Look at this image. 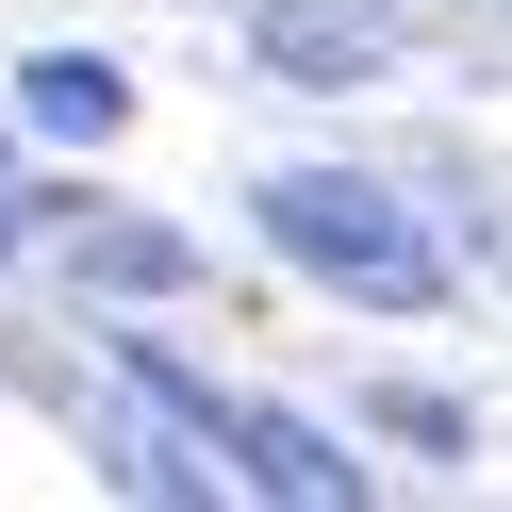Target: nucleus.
I'll list each match as a JSON object with an SVG mask.
<instances>
[{
	"instance_id": "5",
	"label": "nucleus",
	"mask_w": 512,
	"mask_h": 512,
	"mask_svg": "<svg viewBox=\"0 0 512 512\" xmlns=\"http://www.w3.org/2000/svg\"><path fill=\"white\" fill-rule=\"evenodd\" d=\"M380 446H413V463H446V446H463V413H446V397H380Z\"/></svg>"
},
{
	"instance_id": "2",
	"label": "nucleus",
	"mask_w": 512,
	"mask_h": 512,
	"mask_svg": "<svg viewBox=\"0 0 512 512\" xmlns=\"http://www.w3.org/2000/svg\"><path fill=\"white\" fill-rule=\"evenodd\" d=\"M232 479L248 496H364V463H347L314 413H232Z\"/></svg>"
},
{
	"instance_id": "4",
	"label": "nucleus",
	"mask_w": 512,
	"mask_h": 512,
	"mask_svg": "<svg viewBox=\"0 0 512 512\" xmlns=\"http://www.w3.org/2000/svg\"><path fill=\"white\" fill-rule=\"evenodd\" d=\"M83 281H100V298H182V281H199V248L149 232V215H116V232H83Z\"/></svg>"
},
{
	"instance_id": "6",
	"label": "nucleus",
	"mask_w": 512,
	"mask_h": 512,
	"mask_svg": "<svg viewBox=\"0 0 512 512\" xmlns=\"http://www.w3.org/2000/svg\"><path fill=\"white\" fill-rule=\"evenodd\" d=\"M0 248H17V199H0Z\"/></svg>"
},
{
	"instance_id": "3",
	"label": "nucleus",
	"mask_w": 512,
	"mask_h": 512,
	"mask_svg": "<svg viewBox=\"0 0 512 512\" xmlns=\"http://www.w3.org/2000/svg\"><path fill=\"white\" fill-rule=\"evenodd\" d=\"M17 116H34V133H67V149H100L116 116H133V83H116L100 50H34V67H17Z\"/></svg>"
},
{
	"instance_id": "1",
	"label": "nucleus",
	"mask_w": 512,
	"mask_h": 512,
	"mask_svg": "<svg viewBox=\"0 0 512 512\" xmlns=\"http://www.w3.org/2000/svg\"><path fill=\"white\" fill-rule=\"evenodd\" d=\"M265 248L314 265V281H347L364 314H430V298H446L430 215H413L397 182H364V166H281V182H265Z\"/></svg>"
}]
</instances>
